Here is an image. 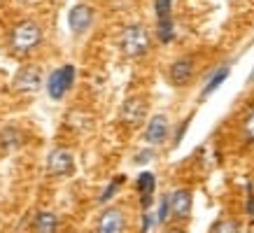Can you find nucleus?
Here are the masks:
<instances>
[{"instance_id":"f257e3e1","label":"nucleus","mask_w":254,"mask_h":233,"mask_svg":"<svg viewBox=\"0 0 254 233\" xmlns=\"http://www.w3.org/2000/svg\"><path fill=\"white\" fill-rule=\"evenodd\" d=\"M119 45H122V52L126 56L138 58V56H145L147 49H149V35H147V31L142 26L133 23V26H126V28H124Z\"/></svg>"},{"instance_id":"f03ea898","label":"nucleus","mask_w":254,"mask_h":233,"mask_svg":"<svg viewBox=\"0 0 254 233\" xmlns=\"http://www.w3.org/2000/svg\"><path fill=\"white\" fill-rule=\"evenodd\" d=\"M42 40V31L35 21H21L12 33V45L16 52H28Z\"/></svg>"},{"instance_id":"7ed1b4c3","label":"nucleus","mask_w":254,"mask_h":233,"mask_svg":"<svg viewBox=\"0 0 254 233\" xmlns=\"http://www.w3.org/2000/svg\"><path fill=\"white\" fill-rule=\"evenodd\" d=\"M72 82H75V68L72 65H63V68L52 72V77L47 82V91H49V96L54 101H61L65 91L72 86Z\"/></svg>"},{"instance_id":"20e7f679","label":"nucleus","mask_w":254,"mask_h":233,"mask_svg":"<svg viewBox=\"0 0 254 233\" xmlns=\"http://www.w3.org/2000/svg\"><path fill=\"white\" fill-rule=\"evenodd\" d=\"M96 233H124V212L119 208H108L98 219Z\"/></svg>"},{"instance_id":"39448f33","label":"nucleus","mask_w":254,"mask_h":233,"mask_svg":"<svg viewBox=\"0 0 254 233\" xmlns=\"http://www.w3.org/2000/svg\"><path fill=\"white\" fill-rule=\"evenodd\" d=\"M47 163H49V173H54V175H70L75 168L72 154L68 149H54L47 159Z\"/></svg>"},{"instance_id":"423d86ee","label":"nucleus","mask_w":254,"mask_h":233,"mask_svg":"<svg viewBox=\"0 0 254 233\" xmlns=\"http://www.w3.org/2000/svg\"><path fill=\"white\" fill-rule=\"evenodd\" d=\"M93 21V9L89 5H75L68 14V23L72 33H84Z\"/></svg>"},{"instance_id":"0eeeda50","label":"nucleus","mask_w":254,"mask_h":233,"mask_svg":"<svg viewBox=\"0 0 254 233\" xmlns=\"http://www.w3.org/2000/svg\"><path fill=\"white\" fill-rule=\"evenodd\" d=\"M170 212L177 219H187L191 212V191L187 189H177L175 194L170 196Z\"/></svg>"},{"instance_id":"6e6552de","label":"nucleus","mask_w":254,"mask_h":233,"mask_svg":"<svg viewBox=\"0 0 254 233\" xmlns=\"http://www.w3.org/2000/svg\"><path fill=\"white\" fill-rule=\"evenodd\" d=\"M166 135H168V119L163 115L152 116V121H149L145 128V140L152 142V145H159V142L166 140Z\"/></svg>"},{"instance_id":"1a4fd4ad","label":"nucleus","mask_w":254,"mask_h":233,"mask_svg":"<svg viewBox=\"0 0 254 233\" xmlns=\"http://www.w3.org/2000/svg\"><path fill=\"white\" fill-rule=\"evenodd\" d=\"M40 82H42V70L33 68V65L21 68L19 77H16V86H19L21 91H35V89L40 86Z\"/></svg>"},{"instance_id":"9d476101","label":"nucleus","mask_w":254,"mask_h":233,"mask_svg":"<svg viewBox=\"0 0 254 233\" xmlns=\"http://www.w3.org/2000/svg\"><path fill=\"white\" fill-rule=\"evenodd\" d=\"M191 72H193V63L189 58H180L170 65V82L175 86H182L191 79Z\"/></svg>"},{"instance_id":"9b49d317","label":"nucleus","mask_w":254,"mask_h":233,"mask_svg":"<svg viewBox=\"0 0 254 233\" xmlns=\"http://www.w3.org/2000/svg\"><path fill=\"white\" fill-rule=\"evenodd\" d=\"M145 115V101L142 98H133V101H126L122 110V116L124 121H128V124H138L140 119Z\"/></svg>"},{"instance_id":"f8f14e48","label":"nucleus","mask_w":254,"mask_h":233,"mask_svg":"<svg viewBox=\"0 0 254 233\" xmlns=\"http://www.w3.org/2000/svg\"><path fill=\"white\" fill-rule=\"evenodd\" d=\"M154 186H156V179L152 173H142L138 177V191L142 196V208H149V203H152V194H154Z\"/></svg>"},{"instance_id":"ddd939ff","label":"nucleus","mask_w":254,"mask_h":233,"mask_svg":"<svg viewBox=\"0 0 254 233\" xmlns=\"http://www.w3.org/2000/svg\"><path fill=\"white\" fill-rule=\"evenodd\" d=\"M56 226H59V219L52 212H40L35 217V224H33V231L35 233H54Z\"/></svg>"},{"instance_id":"4468645a","label":"nucleus","mask_w":254,"mask_h":233,"mask_svg":"<svg viewBox=\"0 0 254 233\" xmlns=\"http://www.w3.org/2000/svg\"><path fill=\"white\" fill-rule=\"evenodd\" d=\"M229 77V68H219L215 72V75H212V77H210V82L208 84H205V89H203V93H200V98H208L210 93H215L217 91V86L222 84L224 79Z\"/></svg>"},{"instance_id":"2eb2a0df","label":"nucleus","mask_w":254,"mask_h":233,"mask_svg":"<svg viewBox=\"0 0 254 233\" xmlns=\"http://www.w3.org/2000/svg\"><path fill=\"white\" fill-rule=\"evenodd\" d=\"M156 33H159V40H161V42H170V38H173V19H170V16L159 19V28H156Z\"/></svg>"},{"instance_id":"dca6fc26","label":"nucleus","mask_w":254,"mask_h":233,"mask_svg":"<svg viewBox=\"0 0 254 233\" xmlns=\"http://www.w3.org/2000/svg\"><path fill=\"white\" fill-rule=\"evenodd\" d=\"M210 233H238V224L233 219H219V222L212 224Z\"/></svg>"},{"instance_id":"f3484780","label":"nucleus","mask_w":254,"mask_h":233,"mask_svg":"<svg viewBox=\"0 0 254 233\" xmlns=\"http://www.w3.org/2000/svg\"><path fill=\"white\" fill-rule=\"evenodd\" d=\"M243 133H245V138L250 142H254V110H250L245 116V121H243Z\"/></svg>"},{"instance_id":"a211bd4d","label":"nucleus","mask_w":254,"mask_h":233,"mask_svg":"<svg viewBox=\"0 0 254 233\" xmlns=\"http://www.w3.org/2000/svg\"><path fill=\"white\" fill-rule=\"evenodd\" d=\"M170 7H173V0H156L154 2V9H156V16H159V19L170 16Z\"/></svg>"},{"instance_id":"6ab92c4d","label":"nucleus","mask_w":254,"mask_h":233,"mask_svg":"<svg viewBox=\"0 0 254 233\" xmlns=\"http://www.w3.org/2000/svg\"><path fill=\"white\" fill-rule=\"evenodd\" d=\"M122 179H124V177H117V179H112V182H110V186H108V189H105V194L100 196V203L110 201V198L115 196V191H117V189H119V184H122Z\"/></svg>"},{"instance_id":"aec40b11","label":"nucleus","mask_w":254,"mask_h":233,"mask_svg":"<svg viewBox=\"0 0 254 233\" xmlns=\"http://www.w3.org/2000/svg\"><path fill=\"white\" fill-rule=\"evenodd\" d=\"M168 210H170V196H163L161 205H159V222H166V219H168Z\"/></svg>"},{"instance_id":"412c9836","label":"nucleus","mask_w":254,"mask_h":233,"mask_svg":"<svg viewBox=\"0 0 254 233\" xmlns=\"http://www.w3.org/2000/svg\"><path fill=\"white\" fill-rule=\"evenodd\" d=\"M247 191H250V196H247V212L254 217V194H252V184H247Z\"/></svg>"},{"instance_id":"4be33fe9","label":"nucleus","mask_w":254,"mask_h":233,"mask_svg":"<svg viewBox=\"0 0 254 233\" xmlns=\"http://www.w3.org/2000/svg\"><path fill=\"white\" fill-rule=\"evenodd\" d=\"M166 233H185V231H180V229H168Z\"/></svg>"},{"instance_id":"5701e85b","label":"nucleus","mask_w":254,"mask_h":233,"mask_svg":"<svg viewBox=\"0 0 254 233\" xmlns=\"http://www.w3.org/2000/svg\"><path fill=\"white\" fill-rule=\"evenodd\" d=\"M26 2H40V0H26Z\"/></svg>"},{"instance_id":"b1692460","label":"nucleus","mask_w":254,"mask_h":233,"mask_svg":"<svg viewBox=\"0 0 254 233\" xmlns=\"http://www.w3.org/2000/svg\"><path fill=\"white\" fill-rule=\"evenodd\" d=\"M252 79H254V75H252Z\"/></svg>"}]
</instances>
